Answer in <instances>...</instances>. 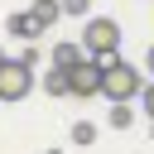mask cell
<instances>
[{"label": "cell", "instance_id": "obj_1", "mask_svg": "<svg viewBox=\"0 0 154 154\" xmlns=\"http://www.w3.org/2000/svg\"><path fill=\"white\" fill-rule=\"evenodd\" d=\"M82 53L87 58H96V63H106V58H116V48H120V24L111 19V14H87V24H82Z\"/></svg>", "mask_w": 154, "mask_h": 154}, {"label": "cell", "instance_id": "obj_2", "mask_svg": "<svg viewBox=\"0 0 154 154\" xmlns=\"http://www.w3.org/2000/svg\"><path fill=\"white\" fill-rule=\"evenodd\" d=\"M140 91H144V82L135 72V63H120V58L101 63V96L106 101H135Z\"/></svg>", "mask_w": 154, "mask_h": 154}, {"label": "cell", "instance_id": "obj_3", "mask_svg": "<svg viewBox=\"0 0 154 154\" xmlns=\"http://www.w3.org/2000/svg\"><path fill=\"white\" fill-rule=\"evenodd\" d=\"M34 67L29 63H19V58H5L0 63V101H24L29 91H34Z\"/></svg>", "mask_w": 154, "mask_h": 154}, {"label": "cell", "instance_id": "obj_4", "mask_svg": "<svg viewBox=\"0 0 154 154\" xmlns=\"http://www.w3.org/2000/svg\"><path fill=\"white\" fill-rule=\"evenodd\" d=\"M96 91H101V63H96V58H82V63L67 72V96H82V101H87V96H96Z\"/></svg>", "mask_w": 154, "mask_h": 154}, {"label": "cell", "instance_id": "obj_5", "mask_svg": "<svg viewBox=\"0 0 154 154\" xmlns=\"http://www.w3.org/2000/svg\"><path fill=\"white\" fill-rule=\"evenodd\" d=\"M5 29H10L14 38H38V34H43V24H38V19L29 14V10H19V14H10V19H5Z\"/></svg>", "mask_w": 154, "mask_h": 154}, {"label": "cell", "instance_id": "obj_6", "mask_svg": "<svg viewBox=\"0 0 154 154\" xmlns=\"http://www.w3.org/2000/svg\"><path fill=\"white\" fill-rule=\"evenodd\" d=\"M82 58H87V53H82V43H58V48H53V67H63V72H72Z\"/></svg>", "mask_w": 154, "mask_h": 154}, {"label": "cell", "instance_id": "obj_7", "mask_svg": "<svg viewBox=\"0 0 154 154\" xmlns=\"http://www.w3.org/2000/svg\"><path fill=\"white\" fill-rule=\"evenodd\" d=\"M29 14H34L43 29H53V24H58V14H63V5H58V0H34V5H29Z\"/></svg>", "mask_w": 154, "mask_h": 154}, {"label": "cell", "instance_id": "obj_8", "mask_svg": "<svg viewBox=\"0 0 154 154\" xmlns=\"http://www.w3.org/2000/svg\"><path fill=\"white\" fill-rule=\"evenodd\" d=\"M106 125H111V130H130V125H135V111H130V101H111V116H106Z\"/></svg>", "mask_w": 154, "mask_h": 154}, {"label": "cell", "instance_id": "obj_9", "mask_svg": "<svg viewBox=\"0 0 154 154\" xmlns=\"http://www.w3.org/2000/svg\"><path fill=\"white\" fill-rule=\"evenodd\" d=\"M43 91H48V96H67V72H63V67H48V72H43Z\"/></svg>", "mask_w": 154, "mask_h": 154}, {"label": "cell", "instance_id": "obj_10", "mask_svg": "<svg viewBox=\"0 0 154 154\" xmlns=\"http://www.w3.org/2000/svg\"><path fill=\"white\" fill-rule=\"evenodd\" d=\"M72 144H82V149L96 144V125H91V120H77V125H72Z\"/></svg>", "mask_w": 154, "mask_h": 154}, {"label": "cell", "instance_id": "obj_11", "mask_svg": "<svg viewBox=\"0 0 154 154\" xmlns=\"http://www.w3.org/2000/svg\"><path fill=\"white\" fill-rule=\"evenodd\" d=\"M63 5V14H72V19H87L91 14V0H58Z\"/></svg>", "mask_w": 154, "mask_h": 154}, {"label": "cell", "instance_id": "obj_12", "mask_svg": "<svg viewBox=\"0 0 154 154\" xmlns=\"http://www.w3.org/2000/svg\"><path fill=\"white\" fill-rule=\"evenodd\" d=\"M140 106H144V116L154 120V82H144V91H140Z\"/></svg>", "mask_w": 154, "mask_h": 154}, {"label": "cell", "instance_id": "obj_13", "mask_svg": "<svg viewBox=\"0 0 154 154\" xmlns=\"http://www.w3.org/2000/svg\"><path fill=\"white\" fill-rule=\"evenodd\" d=\"M144 72H149V77H154V48H149V53H144Z\"/></svg>", "mask_w": 154, "mask_h": 154}, {"label": "cell", "instance_id": "obj_14", "mask_svg": "<svg viewBox=\"0 0 154 154\" xmlns=\"http://www.w3.org/2000/svg\"><path fill=\"white\" fill-rule=\"evenodd\" d=\"M149 140H154V125H149Z\"/></svg>", "mask_w": 154, "mask_h": 154}, {"label": "cell", "instance_id": "obj_15", "mask_svg": "<svg viewBox=\"0 0 154 154\" xmlns=\"http://www.w3.org/2000/svg\"><path fill=\"white\" fill-rule=\"evenodd\" d=\"M0 63H5V53H0Z\"/></svg>", "mask_w": 154, "mask_h": 154}]
</instances>
